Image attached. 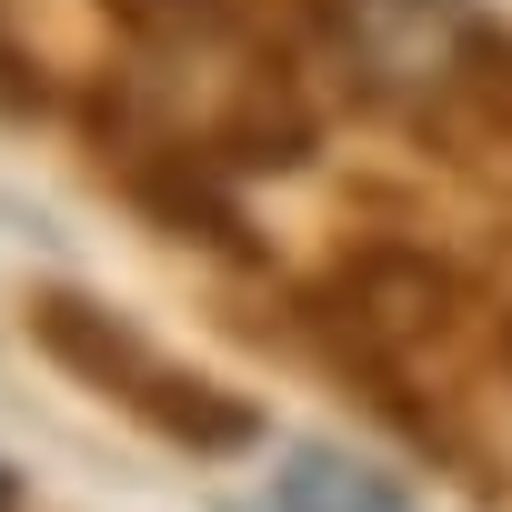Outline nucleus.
I'll return each mask as SVG.
<instances>
[{
    "instance_id": "2",
    "label": "nucleus",
    "mask_w": 512,
    "mask_h": 512,
    "mask_svg": "<svg viewBox=\"0 0 512 512\" xmlns=\"http://www.w3.org/2000/svg\"><path fill=\"white\" fill-rule=\"evenodd\" d=\"M312 21H322L332 61L352 71V91L392 101V111H432L472 71L502 61V41L482 31L472 0H312Z\"/></svg>"
},
{
    "instance_id": "5",
    "label": "nucleus",
    "mask_w": 512,
    "mask_h": 512,
    "mask_svg": "<svg viewBox=\"0 0 512 512\" xmlns=\"http://www.w3.org/2000/svg\"><path fill=\"white\" fill-rule=\"evenodd\" d=\"M101 11H111L141 51H191V61H211V51L241 31V0H101Z\"/></svg>"
},
{
    "instance_id": "4",
    "label": "nucleus",
    "mask_w": 512,
    "mask_h": 512,
    "mask_svg": "<svg viewBox=\"0 0 512 512\" xmlns=\"http://www.w3.org/2000/svg\"><path fill=\"white\" fill-rule=\"evenodd\" d=\"M272 512H402V482L342 442H292L272 472Z\"/></svg>"
},
{
    "instance_id": "6",
    "label": "nucleus",
    "mask_w": 512,
    "mask_h": 512,
    "mask_svg": "<svg viewBox=\"0 0 512 512\" xmlns=\"http://www.w3.org/2000/svg\"><path fill=\"white\" fill-rule=\"evenodd\" d=\"M0 512H21V492H11V472H0Z\"/></svg>"
},
{
    "instance_id": "3",
    "label": "nucleus",
    "mask_w": 512,
    "mask_h": 512,
    "mask_svg": "<svg viewBox=\"0 0 512 512\" xmlns=\"http://www.w3.org/2000/svg\"><path fill=\"white\" fill-rule=\"evenodd\" d=\"M322 312H332L342 352L392 362V352H422V342L452 332V272L432 262V251H412V241H362V251L332 262Z\"/></svg>"
},
{
    "instance_id": "1",
    "label": "nucleus",
    "mask_w": 512,
    "mask_h": 512,
    "mask_svg": "<svg viewBox=\"0 0 512 512\" xmlns=\"http://www.w3.org/2000/svg\"><path fill=\"white\" fill-rule=\"evenodd\" d=\"M31 342H41V362H61L71 382H91L101 402H121V412H131L141 432H161L171 452L221 462V452H251V442H262V412H251L231 382L171 362L131 312H111V302H91V292H31Z\"/></svg>"
}]
</instances>
